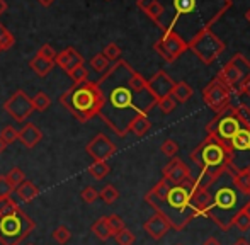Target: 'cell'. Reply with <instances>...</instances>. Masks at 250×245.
Instances as JSON below:
<instances>
[{
  "label": "cell",
  "instance_id": "obj_1",
  "mask_svg": "<svg viewBox=\"0 0 250 245\" xmlns=\"http://www.w3.org/2000/svg\"><path fill=\"white\" fill-rule=\"evenodd\" d=\"M133 72L135 68L125 60H118L96 82L102 96L99 116L121 138L129 133V124L138 114H148L157 106V99L148 89L136 92L131 87Z\"/></svg>",
  "mask_w": 250,
  "mask_h": 245
},
{
  "label": "cell",
  "instance_id": "obj_2",
  "mask_svg": "<svg viewBox=\"0 0 250 245\" xmlns=\"http://www.w3.org/2000/svg\"><path fill=\"white\" fill-rule=\"evenodd\" d=\"M138 7L164 33H175L186 43L231 7V0H138Z\"/></svg>",
  "mask_w": 250,
  "mask_h": 245
},
{
  "label": "cell",
  "instance_id": "obj_3",
  "mask_svg": "<svg viewBox=\"0 0 250 245\" xmlns=\"http://www.w3.org/2000/svg\"><path fill=\"white\" fill-rule=\"evenodd\" d=\"M194 191V177L184 181L179 185H172L165 179H160L145 194V201L155 209V213L162 215L170 223L172 228L181 232L196 216H199L192 204V192Z\"/></svg>",
  "mask_w": 250,
  "mask_h": 245
},
{
  "label": "cell",
  "instance_id": "obj_4",
  "mask_svg": "<svg viewBox=\"0 0 250 245\" xmlns=\"http://www.w3.org/2000/svg\"><path fill=\"white\" fill-rule=\"evenodd\" d=\"M235 170L227 167L213 184L208 187L209 192V206L203 216L213 220L221 230H230L233 226V220L249 203L250 196L242 192L233 181Z\"/></svg>",
  "mask_w": 250,
  "mask_h": 245
},
{
  "label": "cell",
  "instance_id": "obj_5",
  "mask_svg": "<svg viewBox=\"0 0 250 245\" xmlns=\"http://www.w3.org/2000/svg\"><path fill=\"white\" fill-rule=\"evenodd\" d=\"M60 102L72 116H75L77 121L87 122L92 118L99 116L102 96L96 82L87 80L82 83H73L68 90L63 92V96L60 97Z\"/></svg>",
  "mask_w": 250,
  "mask_h": 245
},
{
  "label": "cell",
  "instance_id": "obj_6",
  "mask_svg": "<svg viewBox=\"0 0 250 245\" xmlns=\"http://www.w3.org/2000/svg\"><path fill=\"white\" fill-rule=\"evenodd\" d=\"M191 159L201 169V172H209L214 174V176L223 172L227 167H231L230 150L209 135L203 140L201 145L192 150Z\"/></svg>",
  "mask_w": 250,
  "mask_h": 245
},
{
  "label": "cell",
  "instance_id": "obj_7",
  "mask_svg": "<svg viewBox=\"0 0 250 245\" xmlns=\"http://www.w3.org/2000/svg\"><path fill=\"white\" fill-rule=\"evenodd\" d=\"M36 223L21 208L0 215V242L3 245H19L29 233L34 232Z\"/></svg>",
  "mask_w": 250,
  "mask_h": 245
},
{
  "label": "cell",
  "instance_id": "obj_8",
  "mask_svg": "<svg viewBox=\"0 0 250 245\" xmlns=\"http://www.w3.org/2000/svg\"><path fill=\"white\" fill-rule=\"evenodd\" d=\"M244 126V118L240 116L237 107L228 106L221 113H218L209 122L206 124V131L209 136L225 145L228 148L231 138L238 133V129Z\"/></svg>",
  "mask_w": 250,
  "mask_h": 245
},
{
  "label": "cell",
  "instance_id": "obj_9",
  "mask_svg": "<svg viewBox=\"0 0 250 245\" xmlns=\"http://www.w3.org/2000/svg\"><path fill=\"white\" fill-rule=\"evenodd\" d=\"M189 50L194 51L204 65H211L225 51V43L211 29H206L189 41Z\"/></svg>",
  "mask_w": 250,
  "mask_h": 245
},
{
  "label": "cell",
  "instance_id": "obj_10",
  "mask_svg": "<svg viewBox=\"0 0 250 245\" xmlns=\"http://www.w3.org/2000/svg\"><path fill=\"white\" fill-rule=\"evenodd\" d=\"M231 96H233V90L225 82H221L218 77H214V79L203 89L204 102H206V106L216 114L221 113L223 109H227L228 106H231L230 104Z\"/></svg>",
  "mask_w": 250,
  "mask_h": 245
},
{
  "label": "cell",
  "instance_id": "obj_11",
  "mask_svg": "<svg viewBox=\"0 0 250 245\" xmlns=\"http://www.w3.org/2000/svg\"><path fill=\"white\" fill-rule=\"evenodd\" d=\"M153 50L157 51L165 61L174 63L189 50V44L175 33H164L160 40L153 44Z\"/></svg>",
  "mask_w": 250,
  "mask_h": 245
},
{
  "label": "cell",
  "instance_id": "obj_12",
  "mask_svg": "<svg viewBox=\"0 0 250 245\" xmlns=\"http://www.w3.org/2000/svg\"><path fill=\"white\" fill-rule=\"evenodd\" d=\"M3 109L10 114L17 122H24L33 114V101L24 90H16L9 99L3 102Z\"/></svg>",
  "mask_w": 250,
  "mask_h": 245
},
{
  "label": "cell",
  "instance_id": "obj_13",
  "mask_svg": "<svg viewBox=\"0 0 250 245\" xmlns=\"http://www.w3.org/2000/svg\"><path fill=\"white\" fill-rule=\"evenodd\" d=\"M85 150L94 160H104V162H107L116 153V145L105 135L99 133V135H96L87 143Z\"/></svg>",
  "mask_w": 250,
  "mask_h": 245
},
{
  "label": "cell",
  "instance_id": "obj_14",
  "mask_svg": "<svg viewBox=\"0 0 250 245\" xmlns=\"http://www.w3.org/2000/svg\"><path fill=\"white\" fill-rule=\"evenodd\" d=\"M162 174H164V179L172 185H179V184L184 183V181H188L192 177L191 169H189L181 159H177V157L170 159V162L164 167Z\"/></svg>",
  "mask_w": 250,
  "mask_h": 245
},
{
  "label": "cell",
  "instance_id": "obj_15",
  "mask_svg": "<svg viewBox=\"0 0 250 245\" xmlns=\"http://www.w3.org/2000/svg\"><path fill=\"white\" fill-rule=\"evenodd\" d=\"M146 85H148V90L151 92V96L158 101L165 96H170L175 82L164 72V70H158L150 80H146Z\"/></svg>",
  "mask_w": 250,
  "mask_h": 245
},
{
  "label": "cell",
  "instance_id": "obj_16",
  "mask_svg": "<svg viewBox=\"0 0 250 245\" xmlns=\"http://www.w3.org/2000/svg\"><path fill=\"white\" fill-rule=\"evenodd\" d=\"M55 65H58L60 68H63L66 73H68L70 70H73L75 66L85 65V60H83V57L75 50V48L70 46V48H66V50L56 53Z\"/></svg>",
  "mask_w": 250,
  "mask_h": 245
},
{
  "label": "cell",
  "instance_id": "obj_17",
  "mask_svg": "<svg viewBox=\"0 0 250 245\" xmlns=\"http://www.w3.org/2000/svg\"><path fill=\"white\" fill-rule=\"evenodd\" d=\"M143 228H145V232L148 233L151 239L158 240V239H162L167 232H170L172 226H170V223L164 218V216L158 215V213H155L151 218L146 220L145 225H143Z\"/></svg>",
  "mask_w": 250,
  "mask_h": 245
},
{
  "label": "cell",
  "instance_id": "obj_18",
  "mask_svg": "<svg viewBox=\"0 0 250 245\" xmlns=\"http://www.w3.org/2000/svg\"><path fill=\"white\" fill-rule=\"evenodd\" d=\"M41 138H43V133H41L40 128H38L36 124H33V122L24 124V128L21 129L19 135H17V140H19L26 148H34V146L41 142Z\"/></svg>",
  "mask_w": 250,
  "mask_h": 245
},
{
  "label": "cell",
  "instance_id": "obj_19",
  "mask_svg": "<svg viewBox=\"0 0 250 245\" xmlns=\"http://www.w3.org/2000/svg\"><path fill=\"white\" fill-rule=\"evenodd\" d=\"M218 79L221 80V82H225L228 87H230L233 92H237V89H238V83L242 82V75H240V72H238L237 68H235L233 65H231L230 61L227 63V65L223 66V68L220 70V73H218Z\"/></svg>",
  "mask_w": 250,
  "mask_h": 245
},
{
  "label": "cell",
  "instance_id": "obj_20",
  "mask_svg": "<svg viewBox=\"0 0 250 245\" xmlns=\"http://www.w3.org/2000/svg\"><path fill=\"white\" fill-rule=\"evenodd\" d=\"M16 192H17V196H19L21 201H24V203L33 201V199H36L38 196H40V189L31 183V181H24L21 185H17Z\"/></svg>",
  "mask_w": 250,
  "mask_h": 245
},
{
  "label": "cell",
  "instance_id": "obj_21",
  "mask_svg": "<svg viewBox=\"0 0 250 245\" xmlns=\"http://www.w3.org/2000/svg\"><path fill=\"white\" fill-rule=\"evenodd\" d=\"M150 128H151V121H150L148 114H138V116L131 121V124H129V131L136 136L146 135V133L150 131Z\"/></svg>",
  "mask_w": 250,
  "mask_h": 245
},
{
  "label": "cell",
  "instance_id": "obj_22",
  "mask_svg": "<svg viewBox=\"0 0 250 245\" xmlns=\"http://www.w3.org/2000/svg\"><path fill=\"white\" fill-rule=\"evenodd\" d=\"M192 94H194V90H192V87L189 85V83L175 82L170 96L175 99V102H188V101L192 97Z\"/></svg>",
  "mask_w": 250,
  "mask_h": 245
},
{
  "label": "cell",
  "instance_id": "obj_23",
  "mask_svg": "<svg viewBox=\"0 0 250 245\" xmlns=\"http://www.w3.org/2000/svg\"><path fill=\"white\" fill-rule=\"evenodd\" d=\"M192 204H194L198 215L203 216L204 211H206V208L209 206V192H208V189L204 191V189L196 187V191L192 192Z\"/></svg>",
  "mask_w": 250,
  "mask_h": 245
},
{
  "label": "cell",
  "instance_id": "obj_24",
  "mask_svg": "<svg viewBox=\"0 0 250 245\" xmlns=\"http://www.w3.org/2000/svg\"><path fill=\"white\" fill-rule=\"evenodd\" d=\"M29 66H31V68H33L34 72H36L40 77H46L48 73H50L51 70L55 68V61L44 60L43 57H40V55H36V57H34L33 60L29 61Z\"/></svg>",
  "mask_w": 250,
  "mask_h": 245
},
{
  "label": "cell",
  "instance_id": "obj_25",
  "mask_svg": "<svg viewBox=\"0 0 250 245\" xmlns=\"http://www.w3.org/2000/svg\"><path fill=\"white\" fill-rule=\"evenodd\" d=\"M109 170H111V167H109V163L104 162V160H94V163L89 165V174L97 181L104 179L109 174Z\"/></svg>",
  "mask_w": 250,
  "mask_h": 245
},
{
  "label": "cell",
  "instance_id": "obj_26",
  "mask_svg": "<svg viewBox=\"0 0 250 245\" xmlns=\"http://www.w3.org/2000/svg\"><path fill=\"white\" fill-rule=\"evenodd\" d=\"M233 181L237 184V187L240 189L242 192L250 196V169L240 170V172L233 174Z\"/></svg>",
  "mask_w": 250,
  "mask_h": 245
},
{
  "label": "cell",
  "instance_id": "obj_27",
  "mask_svg": "<svg viewBox=\"0 0 250 245\" xmlns=\"http://www.w3.org/2000/svg\"><path fill=\"white\" fill-rule=\"evenodd\" d=\"M92 233L101 240H107L109 237H112L111 230H109V226H107V222H105V216H102V218H99L96 223H94V225H92Z\"/></svg>",
  "mask_w": 250,
  "mask_h": 245
},
{
  "label": "cell",
  "instance_id": "obj_28",
  "mask_svg": "<svg viewBox=\"0 0 250 245\" xmlns=\"http://www.w3.org/2000/svg\"><path fill=\"white\" fill-rule=\"evenodd\" d=\"M231 65L235 66V68L240 72V75H242V79H245L247 75H250V61L247 60V58L244 57L242 53H237L233 58L230 60Z\"/></svg>",
  "mask_w": 250,
  "mask_h": 245
},
{
  "label": "cell",
  "instance_id": "obj_29",
  "mask_svg": "<svg viewBox=\"0 0 250 245\" xmlns=\"http://www.w3.org/2000/svg\"><path fill=\"white\" fill-rule=\"evenodd\" d=\"M14 43H16V38H14V34L10 33V31L7 29L3 24H0V51L10 50V48L14 46Z\"/></svg>",
  "mask_w": 250,
  "mask_h": 245
},
{
  "label": "cell",
  "instance_id": "obj_30",
  "mask_svg": "<svg viewBox=\"0 0 250 245\" xmlns=\"http://www.w3.org/2000/svg\"><path fill=\"white\" fill-rule=\"evenodd\" d=\"M31 101H33L34 111H40V113L46 111L48 107L51 106V99H50V96H48L46 92H38L34 97H31Z\"/></svg>",
  "mask_w": 250,
  "mask_h": 245
},
{
  "label": "cell",
  "instance_id": "obj_31",
  "mask_svg": "<svg viewBox=\"0 0 250 245\" xmlns=\"http://www.w3.org/2000/svg\"><path fill=\"white\" fill-rule=\"evenodd\" d=\"M99 198L105 203V204H112V203H114L116 199L119 198V191L114 187V185L107 184V185H104V187H102L101 191H99Z\"/></svg>",
  "mask_w": 250,
  "mask_h": 245
},
{
  "label": "cell",
  "instance_id": "obj_32",
  "mask_svg": "<svg viewBox=\"0 0 250 245\" xmlns=\"http://www.w3.org/2000/svg\"><path fill=\"white\" fill-rule=\"evenodd\" d=\"M68 75L73 80V83H82L87 82V79H89V70L85 68V65H79L73 70H70Z\"/></svg>",
  "mask_w": 250,
  "mask_h": 245
},
{
  "label": "cell",
  "instance_id": "obj_33",
  "mask_svg": "<svg viewBox=\"0 0 250 245\" xmlns=\"http://www.w3.org/2000/svg\"><path fill=\"white\" fill-rule=\"evenodd\" d=\"M5 177H7V181L14 185V189L26 181V174H24L19 167H12V169L9 170V174H5Z\"/></svg>",
  "mask_w": 250,
  "mask_h": 245
},
{
  "label": "cell",
  "instance_id": "obj_34",
  "mask_svg": "<svg viewBox=\"0 0 250 245\" xmlns=\"http://www.w3.org/2000/svg\"><path fill=\"white\" fill-rule=\"evenodd\" d=\"M70 239H72V232H70L65 225H60L58 228H55V232H53V240L60 245L66 244Z\"/></svg>",
  "mask_w": 250,
  "mask_h": 245
},
{
  "label": "cell",
  "instance_id": "obj_35",
  "mask_svg": "<svg viewBox=\"0 0 250 245\" xmlns=\"http://www.w3.org/2000/svg\"><path fill=\"white\" fill-rule=\"evenodd\" d=\"M175 99L172 96H165V97H162V99H158L157 101V106H158V109L162 111L164 114H170V113H174V109H175Z\"/></svg>",
  "mask_w": 250,
  "mask_h": 245
},
{
  "label": "cell",
  "instance_id": "obj_36",
  "mask_svg": "<svg viewBox=\"0 0 250 245\" xmlns=\"http://www.w3.org/2000/svg\"><path fill=\"white\" fill-rule=\"evenodd\" d=\"M105 222H107V226H109V230H111V235H116V233L125 228V222H123V218L118 215L105 216Z\"/></svg>",
  "mask_w": 250,
  "mask_h": 245
},
{
  "label": "cell",
  "instance_id": "obj_37",
  "mask_svg": "<svg viewBox=\"0 0 250 245\" xmlns=\"http://www.w3.org/2000/svg\"><path fill=\"white\" fill-rule=\"evenodd\" d=\"M102 55L107 58L109 63H111V61H118L119 57H121V48H119L116 43H109V44H105Z\"/></svg>",
  "mask_w": 250,
  "mask_h": 245
},
{
  "label": "cell",
  "instance_id": "obj_38",
  "mask_svg": "<svg viewBox=\"0 0 250 245\" xmlns=\"http://www.w3.org/2000/svg\"><path fill=\"white\" fill-rule=\"evenodd\" d=\"M116 242H118V245H133L135 244V235H133L131 230H128L125 226V228L121 230V232L116 233Z\"/></svg>",
  "mask_w": 250,
  "mask_h": 245
},
{
  "label": "cell",
  "instance_id": "obj_39",
  "mask_svg": "<svg viewBox=\"0 0 250 245\" xmlns=\"http://www.w3.org/2000/svg\"><path fill=\"white\" fill-rule=\"evenodd\" d=\"M90 65H92V68L96 70V72H105V70L109 68V60L102 53H97L96 57L90 60Z\"/></svg>",
  "mask_w": 250,
  "mask_h": 245
},
{
  "label": "cell",
  "instance_id": "obj_40",
  "mask_svg": "<svg viewBox=\"0 0 250 245\" xmlns=\"http://www.w3.org/2000/svg\"><path fill=\"white\" fill-rule=\"evenodd\" d=\"M233 226H237V228L240 230V232H244V230H249L250 228V218H249V215L244 211V209H242V211L238 213L237 216H235Z\"/></svg>",
  "mask_w": 250,
  "mask_h": 245
},
{
  "label": "cell",
  "instance_id": "obj_41",
  "mask_svg": "<svg viewBox=\"0 0 250 245\" xmlns=\"http://www.w3.org/2000/svg\"><path fill=\"white\" fill-rule=\"evenodd\" d=\"M160 150L164 152V155H167V157H170V159H174V157L177 155V152H179V145L174 142V140H165V142L162 143Z\"/></svg>",
  "mask_w": 250,
  "mask_h": 245
},
{
  "label": "cell",
  "instance_id": "obj_42",
  "mask_svg": "<svg viewBox=\"0 0 250 245\" xmlns=\"http://www.w3.org/2000/svg\"><path fill=\"white\" fill-rule=\"evenodd\" d=\"M19 206L16 204L12 198H0V215H7V213H12Z\"/></svg>",
  "mask_w": 250,
  "mask_h": 245
},
{
  "label": "cell",
  "instance_id": "obj_43",
  "mask_svg": "<svg viewBox=\"0 0 250 245\" xmlns=\"http://www.w3.org/2000/svg\"><path fill=\"white\" fill-rule=\"evenodd\" d=\"M12 192H16L14 185L7 181L5 176H0V198H10Z\"/></svg>",
  "mask_w": 250,
  "mask_h": 245
},
{
  "label": "cell",
  "instance_id": "obj_44",
  "mask_svg": "<svg viewBox=\"0 0 250 245\" xmlns=\"http://www.w3.org/2000/svg\"><path fill=\"white\" fill-rule=\"evenodd\" d=\"M17 135H19V131H17L14 126H5V128L2 129V133H0V136H2L3 142L9 145V143H14L17 140Z\"/></svg>",
  "mask_w": 250,
  "mask_h": 245
},
{
  "label": "cell",
  "instance_id": "obj_45",
  "mask_svg": "<svg viewBox=\"0 0 250 245\" xmlns=\"http://www.w3.org/2000/svg\"><path fill=\"white\" fill-rule=\"evenodd\" d=\"M97 198H99V191L94 189L92 185H87V187L82 191V199L85 203H89V204H92L94 201H97Z\"/></svg>",
  "mask_w": 250,
  "mask_h": 245
},
{
  "label": "cell",
  "instance_id": "obj_46",
  "mask_svg": "<svg viewBox=\"0 0 250 245\" xmlns=\"http://www.w3.org/2000/svg\"><path fill=\"white\" fill-rule=\"evenodd\" d=\"M38 55L43 57L44 60H50V61H55V58H56V51L53 50L51 44H43V46L40 48V51H38Z\"/></svg>",
  "mask_w": 250,
  "mask_h": 245
},
{
  "label": "cell",
  "instance_id": "obj_47",
  "mask_svg": "<svg viewBox=\"0 0 250 245\" xmlns=\"http://www.w3.org/2000/svg\"><path fill=\"white\" fill-rule=\"evenodd\" d=\"M237 94H245V96L250 97V75H247L245 79H242V82L238 83Z\"/></svg>",
  "mask_w": 250,
  "mask_h": 245
},
{
  "label": "cell",
  "instance_id": "obj_48",
  "mask_svg": "<svg viewBox=\"0 0 250 245\" xmlns=\"http://www.w3.org/2000/svg\"><path fill=\"white\" fill-rule=\"evenodd\" d=\"M203 245H221V244H220V240H218V239H214V237H209V239L204 240Z\"/></svg>",
  "mask_w": 250,
  "mask_h": 245
},
{
  "label": "cell",
  "instance_id": "obj_49",
  "mask_svg": "<svg viewBox=\"0 0 250 245\" xmlns=\"http://www.w3.org/2000/svg\"><path fill=\"white\" fill-rule=\"evenodd\" d=\"M5 12H7V2L5 0H0V16H3Z\"/></svg>",
  "mask_w": 250,
  "mask_h": 245
},
{
  "label": "cell",
  "instance_id": "obj_50",
  "mask_svg": "<svg viewBox=\"0 0 250 245\" xmlns=\"http://www.w3.org/2000/svg\"><path fill=\"white\" fill-rule=\"evenodd\" d=\"M38 2H40V3H41V5H43V7H50L51 3L55 2V0H38Z\"/></svg>",
  "mask_w": 250,
  "mask_h": 245
},
{
  "label": "cell",
  "instance_id": "obj_51",
  "mask_svg": "<svg viewBox=\"0 0 250 245\" xmlns=\"http://www.w3.org/2000/svg\"><path fill=\"white\" fill-rule=\"evenodd\" d=\"M5 148H7V143L3 142V140H2V136H0V155H2V153H3V150H5Z\"/></svg>",
  "mask_w": 250,
  "mask_h": 245
},
{
  "label": "cell",
  "instance_id": "obj_52",
  "mask_svg": "<svg viewBox=\"0 0 250 245\" xmlns=\"http://www.w3.org/2000/svg\"><path fill=\"white\" fill-rule=\"evenodd\" d=\"M233 245H250V244H249V242H247V240H245V239H238L237 242H235Z\"/></svg>",
  "mask_w": 250,
  "mask_h": 245
},
{
  "label": "cell",
  "instance_id": "obj_53",
  "mask_svg": "<svg viewBox=\"0 0 250 245\" xmlns=\"http://www.w3.org/2000/svg\"><path fill=\"white\" fill-rule=\"evenodd\" d=\"M244 211L247 213V215H249V218H250V199H249V203H247V204L244 206Z\"/></svg>",
  "mask_w": 250,
  "mask_h": 245
},
{
  "label": "cell",
  "instance_id": "obj_54",
  "mask_svg": "<svg viewBox=\"0 0 250 245\" xmlns=\"http://www.w3.org/2000/svg\"><path fill=\"white\" fill-rule=\"evenodd\" d=\"M245 17H247V20H249V22H250V9L247 10V14H245Z\"/></svg>",
  "mask_w": 250,
  "mask_h": 245
},
{
  "label": "cell",
  "instance_id": "obj_55",
  "mask_svg": "<svg viewBox=\"0 0 250 245\" xmlns=\"http://www.w3.org/2000/svg\"><path fill=\"white\" fill-rule=\"evenodd\" d=\"M177 245H182V244H177Z\"/></svg>",
  "mask_w": 250,
  "mask_h": 245
},
{
  "label": "cell",
  "instance_id": "obj_56",
  "mask_svg": "<svg viewBox=\"0 0 250 245\" xmlns=\"http://www.w3.org/2000/svg\"><path fill=\"white\" fill-rule=\"evenodd\" d=\"M29 245H34V244H29Z\"/></svg>",
  "mask_w": 250,
  "mask_h": 245
},
{
  "label": "cell",
  "instance_id": "obj_57",
  "mask_svg": "<svg viewBox=\"0 0 250 245\" xmlns=\"http://www.w3.org/2000/svg\"><path fill=\"white\" fill-rule=\"evenodd\" d=\"M249 169H250V167H249Z\"/></svg>",
  "mask_w": 250,
  "mask_h": 245
}]
</instances>
